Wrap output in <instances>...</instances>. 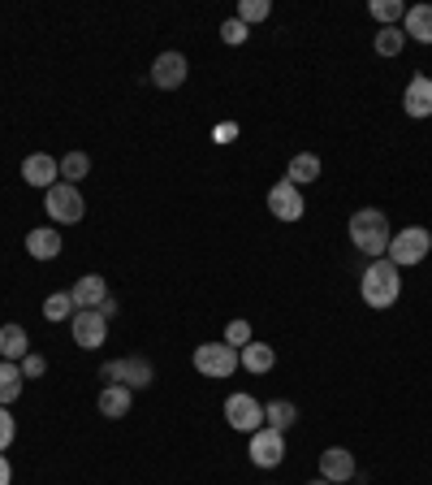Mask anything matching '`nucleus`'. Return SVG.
<instances>
[{
    "label": "nucleus",
    "instance_id": "obj_35",
    "mask_svg": "<svg viewBox=\"0 0 432 485\" xmlns=\"http://www.w3.org/2000/svg\"><path fill=\"white\" fill-rule=\"evenodd\" d=\"M0 485H14V468L4 460V451H0Z\"/></svg>",
    "mask_w": 432,
    "mask_h": 485
},
{
    "label": "nucleus",
    "instance_id": "obj_21",
    "mask_svg": "<svg viewBox=\"0 0 432 485\" xmlns=\"http://www.w3.org/2000/svg\"><path fill=\"white\" fill-rule=\"evenodd\" d=\"M294 420H299V407H294L290 398H273V403H264V425H268V429L285 434Z\"/></svg>",
    "mask_w": 432,
    "mask_h": 485
},
{
    "label": "nucleus",
    "instance_id": "obj_26",
    "mask_svg": "<svg viewBox=\"0 0 432 485\" xmlns=\"http://www.w3.org/2000/svg\"><path fill=\"white\" fill-rule=\"evenodd\" d=\"M372 44H376V52H381V57H398V52L407 48V35H402V26H381Z\"/></svg>",
    "mask_w": 432,
    "mask_h": 485
},
{
    "label": "nucleus",
    "instance_id": "obj_11",
    "mask_svg": "<svg viewBox=\"0 0 432 485\" xmlns=\"http://www.w3.org/2000/svg\"><path fill=\"white\" fill-rule=\"evenodd\" d=\"M186 74H191V66H186L182 52H160V57L151 61V83L160 91H177L186 83Z\"/></svg>",
    "mask_w": 432,
    "mask_h": 485
},
{
    "label": "nucleus",
    "instance_id": "obj_29",
    "mask_svg": "<svg viewBox=\"0 0 432 485\" xmlns=\"http://www.w3.org/2000/svg\"><path fill=\"white\" fill-rule=\"evenodd\" d=\"M247 35H251V26H247V23H238V18H225V23H220V40H225L230 48L247 44Z\"/></svg>",
    "mask_w": 432,
    "mask_h": 485
},
{
    "label": "nucleus",
    "instance_id": "obj_25",
    "mask_svg": "<svg viewBox=\"0 0 432 485\" xmlns=\"http://www.w3.org/2000/svg\"><path fill=\"white\" fill-rule=\"evenodd\" d=\"M86 174H91V156H86V152H69V156H61V182L78 187V182H83Z\"/></svg>",
    "mask_w": 432,
    "mask_h": 485
},
{
    "label": "nucleus",
    "instance_id": "obj_36",
    "mask_svg": "<svg viewBox=\"0 0 432 485\" xmlns=\"http://www.w3.org/2000/svg\"><path fill=\"white\" fill-rule=\"evenodd\" d=\"M307 485H333V481H324V477H316V481H307Z\"/></svg>",
    "mask_w": 432,
    "mask_h": 485
},
{
    "label": "nucleus",
    "instance_id": "obj_4",
    "mask_svg": "<svg viewBox=\"0 0 432 485\" xmlns=\"http://www.w3.org/2000/svg\"><path fill=\"white\" fill-rule=\"evenodd\" d=\"M428 252H432V234H428V230H424V225H407V230H398V234L389 239L385 261H389V265H398V269H407V265H419Z\"/></svg>",
    "mask_w": 432,
    "mask_h": 485
},
{
    "label": "nucleus",
    "instance_id": "obj_28",
    "mask_svg": "<svg viewBox=\"0 0 432 485\" xmlns=\"http://www.w3.org/2000/svg\"><path fill=\"white\" fill-rule=\"evenodd\" d=\"M268 14H273V5H268V0H242V5H238V23H247V26L264 23Z\"/></svg>",
    "mask_w": 432,
    "mask_h": 485
},
{
    "label": "nucleus",
    "instance_id": "obj_9",
    "mask_svg": "<svg viewBox=\"0 0 432 485\" xmlns=\"http://www.w3.org/2000/svg\"><path fill=\"white\" fill-rule=\"evenodd\" d=\"M268 213L277 221H299L302 213H307V204H302V191L294 187V182H273V191H268Z\"/></svg>",
    "mask_w": 432,
    "mask_h": 485
},
{
    "label": "nucleus",
    "instance_id": "obj_18",
    "mask_svg": "<svg viewBox=\"0 0 432 485\" xmlns=\"http://www.w3.org/2000/svg\"><path fill=\"white\" fill-rule=\"evenodd\" d=\"M31 355V338H26V330L22 325H0V360H14V364H22Z\"/></svg>",
    "mask_w": 432,
    "mask_h": 485
},
{
    "label": "nucleus",
    "instance_id": "obj_6",
    "mask_svg": "<svg viewBox=\"0 0 432 485\" xmlns=\"http://www.w3.org/2000/svg\"><path fill=\"white\" fill-rule=\"evenodd\" d=\"M43 204H48V217L61 221V225H78L83 213H86L83 191H78V187H69V182H57L52 191H43Z\"/></svg>",
    "mask_w": 432,
    "mask_h": 485
},
{
    "label": "nucleus",
    "instance_id": "obj_5",
    "mask_svg": "<svg viewBox=\"0 0 432 485\" xmlns=\"http://www.w3.org/2000/svg\"><path fill=\"white\" fill-rule=\"evenodd\" d=\"M156 369H151L143 355H126V360H112V364H100V381L104 386H130V390H148Z\"/></svg>",
    "mask_w": 432,
    "mask_h": 485
},
{
    "label": "nucleus",
    "instance_id": "obj_14",
    "mask_svg": "<svg viewBox=\"0 0 432 485\" xmlns=\"http://www.w3.org/2000/svg\"><path fill=\"white\" fill-rule=\"evenodd\" d=\"M402 109H407V117H432V78L428 74H415L407 83Z\"/></svg>",
    "mask_w": 432,
    "mask_h": 485
},
{
    "label": "nucleus",
    "instance_id": "obj_12",
    "mask_svg": "<svg viewBox=\"0 0 432 485\" xmlns=\"http://www.w3.org/2000/svg\"><path fill=\"white\" fill-rule=\"evenodd\" d=\"M22 178H26V187H40V191H52L57 182H61V160H52L48 152H35L22 160Z\"/></svg>",
    "mask_w": 432,
    "mask_h": 485
},
{
    "label": "nucleus",
    "instance_id": "obj_23",
    "mask_svg": "<svg viewBox=\"0 0 432 485\" xmlns=\"http://www.w3.org/2000/svg\"><path fill=\"white\" fill-rule=\"evenodd\" d=\"M74 295L69 290H52L48 299H43V321H52V325H61V321H74Z\"/></svg>",
    "mask_w": 432,
    "mask_h": 485
},
{
    "label": "nucleus",
    "instance_id": "obj_15",
    "mask_svg": "<svg viewBox=\"0 0 432 485\" xmlns=\"http://www.w3.org/2000/svg\"><path fill=\"white\" fill-rule=\"evenodd\" d=\"M69 295H74V308H100V299H108V282L100 273H83Z\"/></svg>",
    "mask_w": 432,
    "mask_h": 485
},
{
    "label": "nucleus",
    "instance_id": "obj_27",
    "mask_svg": "<svg viewBox=\"0 0 432 485\" xmlns=\"http://www.w3.org/2000/svg\"><path fill=\"white\" fill-rule=\"evenodd\" d=\"M367 9H372V18L381 26H398L407 18V5H402V0H372Z\"/></svg>",
    "mask_w": 432,
    "mask_h": 485
},
{
    "label": "nucleus",
    "instance_id": "obj_8",
    "mask_svg": "<svg viewBox=\"0 0 432 485\" xmlns=\"http://www.w3.org/2000/svg\"><path fill=\"white\" fill-rule=\"evenodd\" d=\"M69 334H74V343H78L83 352H95V347H104L108 321L95 308H78L74 312V321H69Z\"/></svg>",
    "mask_w": 432,
    "mask_h": 485
},
{
    "label": "nucleus",
    "instance_id": "obj_7",
    "mask_svg": "<svg viewBox=\"0 0 432 485\" xmlns=\"http://www.w3.org/2000/svg\"><path fill=\"white\" fill-rule=\"evenodd\" d=\"M225 420L238 434H256V429H264V403L251 395H230L225 398Z\"/></svg>",
    "mask_w": 432,
    "mask_h": 485
},
{
    "label": "nucleus",
    "instance_id": "obj_3",
    "mask_svg": "<svg viewBox=\"0 0 432 485\" xmlns=\"http://www.w3.org/2000/svg\"><path fill=\"white\" fill-rule=\"evenodd\" d=\"M194 369L203 377L225 381V377H234L238 369H242V355H238V347H230L225 338H220V343H199V347H194Z\"/></svg>",
    "mask_w": 432,
    "mask_h": 485
},
{
    "label": "nucleus",
    "instance_id": "obj_20",
    "mask_svg": "<svg viewBox=\"0 0 432 485\" xmlns=\"http://www.w3.org/2000/svg\"><path fill=\"white\" fill-rule=\"evenodd\" d=\"M238 355H242V369H247V373H268V369L277 364V352H273L268 343H256V338H251Z\"/></svg>",
    "mask_w": 432,
    "mask_h": 485
},
{
    "label": "nucleus",
    "instance_id": "obj_30",
    "mask_svg": "<svg viewBox=\"0 0 432 485\" xmlns=\"http://www.w3.org/2000/svg\"><path fill=\"white\" fill-rule=\"evenodd\" d=\"M225 343L242 352V347L251 343V325H247V321H230V325H225Z\"/></svg>",
    "mask_w": 432,
    "mask_h": 485
},
{
    "label": "nucleus",
    "instance_id": "obj_10",
    "mask_svg": "<svg viewBox=\"0 0 432 485\" xmlns=\"http://www.w3.org/2000/svg\"><path fill=\"white\" fill-rule=\"evenodd\" d=\"M285 460V434H277V429H256L251 434V463L256 468H277V463Z\"/></svg>",
    "mask_w": 432,
    "mask_h": 485
},
{
    "label": "nucleus",
    "instance_id": "obj_31",
    "mask_svg": "<svg viewBox=\"0 0 432 485\" xmlns=\"http://www.w3.org/2000/svg\"><path fill=\"white\" fill-rule=\"evenodd\" d=\"M18 438V425L9 416V407H0V451H9V442Z\"/></svg>",
    "mask_w": 432,
    "mask_h": 485
},
{
    "label": "nucleus",
    "instance_id": "obj_22",
    "mask_svg": "<svg viewBox=\"0 0 432 485\" xmlns=\"http://www.w3.org/2000/svg\"><path fill=\"white\" fill-rule=\"evenodd\" d=\"M316 178H320V156H311V152H299L290 160V169H285V182H294V187H307Z\"/></svg>",
    "mask_w": 432,
    "mask_h": 485
},
{
    "label": "nucleus",
    "instance_id": "obj_32",
    "mask_svg": "<svg viewBox=\"0 0 432 485\" xmlns=\"http://www.w3.org/2000/svg\"><path fill=\"white\" fill-rule=\"evenodd\" d=\"M43 369H48V360H43L40 352H31L22 360V377H26V381H31V377H43Z\"/></svg>",
    "mask_w": 432,
    "mask_h": 485
},
{
    "label": "nucleus",
    "instance_id": "obj_34",
    "mask_svg": "<svg viewBox=\"0 0 432 485\" xmlns=\"http://www.w3.org/2000/svg\"><path fill=\"white\" fill-rule=\"evenodd\" d=\"M100 316H104V321H112V316H117V299H112V295H108V299H100Z\"/></svg>",
    "mask_w": 432,
    "mask_h": 485
},
{
    "label": "nucleus",
    "instance_id": "obj_17",
    "mask_svg": "<svg viewBox=\"0 0 432 485\" xmlns=\"http://www.w3.org/2000/svg\"><path fill=\"white\" fill-rule=\"evenodd\" d=\"M26 252H31L35 261H57V256H61V234L48 230V225H35V230L26 234Z\"/></svg>",
    "mask_w": 432,
    "mask_h": 485
},
{
    "label": "nucleus",
    "instance_id": "obj_16",
    "mask_svg": "<svg viewBox=\"0 0 432 485\" xmlns=\"http://www.w3.org/2000/svg\"><path fill=\"white\" fill-rule=\"evenodd\" d=\"M402 35L415 44H432V5H410L402 18Z\"/></svg>",
    "mask_w": 432,
    "mask_h": 485
},
{
    "label": "nucleus",
    "instance_id": "obj_24",
    "mask_svg": "<svg viewBox=\"0 0 432 485\" xmlns=\"http://www.w3.org/2000/svg\"><path fill=\"white\" fill-rule=\"evenodd\" d=\"M22 364H14V360H0V407H9L14 398L22 395Z\"/></svg>",
    "mask_w": 432,
    "mask_h": 485
},
{
    "label": "nucleus",
    "instance_id": "obj_19",
    "mask_svg": "<svg viewBox=\"0 0 432 485\" xmlns=\"http://www.w3.org/2000/svg\"><path fill=\"white\" fill-rule=\"evenodd\" d=\"M130 403H134V390L130 386H104L100 390V416H108V420L130 416Z\"/></svg>",
    "mask_w": 432,
    "mask_h": 485
},
{
    "label": "nucleus",
    "instance_id": "obj_33",
    "mask_svg": "<svg viewBox=\"0 0 432 485\" xmlns=\"http://www.w3.org/2000/svg\"><path fill=\"white\" fill-rule=\"evenodd\" d=\"M234 134H238V122H220V126L212 131V139L216 143H234Z\"/></svg>",
    "mask_w": 432,
    "mask_h": 485
},
{
    "label": "nucleus",
    "instance_id": "obj_2",
    "mask_svg": "<svg viewBox=\"0 0 432 485\" xmlns=\"http://www.w3.org/2000/svg\"><path fill=\"white\" fill-rule=\"evenodd\" d=\"M389 217L381 208H359L355 217H350V242H355V252H364L367 261H381L389 252Z\"/></svg>",
    "mask_w": 432,
    "mask_h": 485
},
{
    "label": "nucleus",
    "instance_id": "obj_1",
    "mask_svg": "<svg viewBox=\"0 0 432 485\" xmlns=\"http://www.w3.org/2000/svg\"><path fill=\"white\" fill-rule=\"evenodd\" d=\"M359 295H364L367 308H393L398 295H402V269L389 265L385 256L372 261L364 269V278H359Z\"/></svg>",
    "mask_w": 432,
    "mask_h": 485
},
{
    "label": "nucleus",
    "instance_id": "obj_13",
    "mask_svg": "<svg viewBox=\"0 0 432 485\" xmlns=\"http://www.w3.org/2000/svg\"><path fill=\"white\" fill-rule=\"evenodd\" d=\"M355 455L346 451V446H328V451H320V477L324 481H333V485H346V481H355Z\"/></svg>",
    "mask_w": 432,
    "mask_h": 485
}]
</instances>
